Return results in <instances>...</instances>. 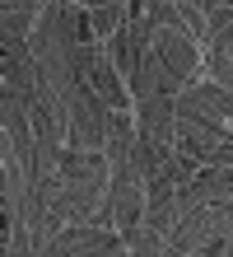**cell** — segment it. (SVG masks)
Masks as SVG:
<instances>
[{"label":"cell","mask_w":233,"mask_h":257,"mask_svg":"<svg viewBox=\"0 0 233 257\" xmlns=\"http://www.w3.org/2000/svg\"><path fill=\"white\" fill-rule=\"evenodd\" d=\"M47 252H126V238L107 234L103 224H70L47 238Z\"/></svg>","instance_id":"cell-2"},{"label":"cell","mask_w":233,"mask_h":257,"mask_svg":"<svg viewBox=\"0 0 233 257\" xmlns=\"http://www.w3.org/2000/svg\"><path fill=\"white\" fill-rule=\"evenodd\" d=\"M210 66H214V75H219V84H224V89H233V56H228V47H224V42H214Z\"/></svg>","instance_id":"cell-5"},{"label":"cell","mask_w":233,"mask_h":257,"mask_svg":"<svg viewBox=\"0 0 233 257\" xmlns=\"http://www.w3.org/2000/svg\"><path fill=\"white\" fill-rule=\"evenodd\" d=\"M177 117H191L200 126H224L233 122V89L219 84H186L177 98Z\"/></svg>","instance_id":"cell-1"},{"label":"cell","mask_w":233,"mask_h":257,"mask_svg":"<svg viewBox=\"0 0 233 257\" xmlns=\"http://www.w3.org/2000/svg\"><path fill=\"white\" fill-rule=\"evenodd\" d=\"M5 10H28L33 14V10H47V0H5Z\"/></svg>","instance_id":"cell-6"},{"label":"cell","mask_w":233,"mask_h":257,"mask_svg":"<svg viewBox=\"0 0 233 257\" xmlns=\"http://www.w3.org/2000/svg\"><path fill=\"white\" fill-rule=\"evenodd\" d=\"M196 38H186L182 28H154V52L163 56V66L182 75L186 84H191V75H196V47H191Z\"/></svg>","instance_id":"cell-3"},{"label":"cell","mask_w":233,"mask_h":257,"mask_svg":"<svg viewBox=\"0 0 233 257\" xmlns=\"http://www.w3.org/2000/svg\"><path fill=\"white\" fill-rule=\"evenodd\" d=\"M126 19H131L126 0H107V5H93V10L84 14V24H89V33H93V38H112Z\"/></svg>","instance_id":"cell-4"}]
</instances>
